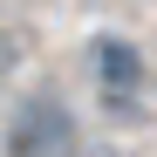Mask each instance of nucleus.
<instances>
[{"mask_svg": "<svg viewBox=\"0 0 157 157\" xmlns=\"http://www.w3.org/2000/svg\"><path fill=\"white\" fill-rule=\"evenodd\" d=\"M7 75H14V34H0V89H7Z\"/></svg>", "mask_w": 157, "mask_h": 157, "instance_id": "obj_3", "label": "nucleus"}, {"mask_svg": "<svg viewBox=\"0 0 157 157\" xmlns=\"http://www.w3.org/2000/svg\"><path fill=\"white\" fill-rule=\"evenodd\" d=\"M96 89L109 109H137V96H144V48L137 41H123V34H102L96 41Z\"/></svg>", "mask_w": 157, "mask_h": 157, "instance_id": "obj_2", "label": "nucleus"}, {"mask_svg": "<svg viewBox=\"0 0 157 157\" xmlns=\"http://www.w3.org/2000/svg\"><path fill=\"white\" fill-rule=\"evenodd\" d=\"M75 150V116L55 96H28L7 123V157H68Z\"/></svg>", "mask_w": 157, "mask_h": 157, "instance_id": "obj_1", "label": "nucleus"}]
</instances>
